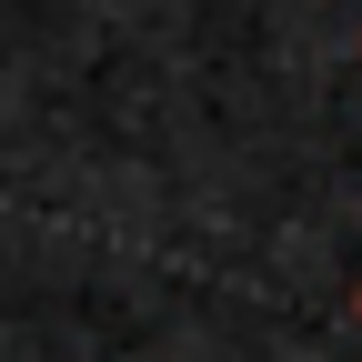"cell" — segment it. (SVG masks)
<instances>
[{
    "mask_svg": "<svg viewBox=\"0 0 362 362\" xmlns=\"http://www.w3.org/2000/svg\"><path fill=\"white\" fill-rule=\"evenodd\" d=\"M352 322H362V292H352Z\"/></svg>",
    "mask_w": 362,
    "mask_h": 362,
    "instance_id": "1",
    "label": "cell"
}]
</instances>
